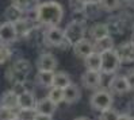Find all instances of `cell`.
<instances>
[{
	"mask_svg": "<svg viewBox=\"0 0 134 120\" xmlns=\"http://www.w3.org/2000/svg\"><path fill=\"white\" fill-rule=\"evenodd\" d=\"M35 15L37 20L42 26L58 27L64 18V8L60 3L50 0V2H43L39 4L35 10Z\"/></svg>",
	"mask_w": 134,
	"mask_h": 120,
	"instance_id": "obj_1",
	"label": "cell"
},
{
	"mask_svg": "<svg viewBox=\"0 0 134 120\" xmlns=\"http://www.w3.org/2000/svg\"><path fill=\"white\" fill-rule=\"evenodd\" d=\"M31 70V63L27 59H18L7 69L5 78L14 85L18 82H26V78Z\"/></svg>",
	"mask_w": 134,
	"mask_h": 120,
	"instance_id": "obj_2",
	"label": "cell"
},
{
	"mask_svg": "<svg viewBox=\"0 0 134 120\" xmlns=\"http://www.w3.org/2000/svg\"><path fill=\"white\" fill-rule=\"evenodd\" d=\"M64 35H65V42L69 46H75L80 41L85 38V27L84 23L81 20H73L70 22L64 30Z\"/></svg>",
	"mask_w": 134,
	"mask_h": 120,
	"instance_id": "obj_3",
	"label": "cell"
},
{
	"mask_svg": "<svg viewBox=\"0 0 134 120\" xmlns=\"http://www.w3.org/2000/svg\"><path fill=\"white\" fill-rule=\"evenodd\" d=\"M113 103H114V97H113L111 92H108L106 89H100V91L93 92L91 99H90L91 107L95 111H99V112L110 109L113 107Z\"/></svg>",
	"mask_w": 134,
	"mask_h": 120,
	"instance_id": "obj_4",
	"label": "cell"
},
{
	"mask_svg": "<svg viewBox=\"0 0 134 120\" xmlns=\"http://www.w3.org/2000/svg\"><path fill=\"white\" fill-rule=\"evenodd\" d=\"M102 74H114L121 65V61L118 58L115 50H110L102 53Z\"/></svg>",
	"mask_w": 134,
	"mask_h": 120,
	"instance_id": "obj_5",
	"label": "cell"
},
{
	"mask_svg": "<svg viewBox=\"0 0 134 120\" xmlns=\"http://www.w3.org/2000/svg\"><path fill=\"white\" fill-rule=\"evenodd\" d=\"M43 42L52 47H60L65 43L64 30L60 27H49L43 33Z\"/></svg>",
	"mask_w": 134,
	"mask_h": 120,
	"instance_id": "obj_6",
	"label": "cell"
},
{
	"mask_svg": "<svg viewBox=\"0 0 134 120\" xmlns=\"http://www.w3.org/2000/svg\"><path fill=\"white\" fill-rule=\"evenodd\" d=\"M18 33H16V26L14 23L4 22L0 25V45H8L16 41Z\"/></svg>",
	"mask_w": 134,
	"mask_h": 120,
	"instance_id": "obj_7",
	"label": "cell"
},
{
	"mask_svg": "<svg viewBox=\"0 0 134 120\" xmlns=\"http://www.w3.org/2000/svg\"><path fill=\"white\" fill-rule=\"evenodd\" d=\"M37 69L38 71H54L58 66V61L50 53H43L37 58Z\"/></svg>",
	"mask_w": 134,
	"mask_h": 120,
	"instance_id": "obj_8",
	"label": "cell"
},
{
	"mask_svg": "<svg viewBox=\"0 0 134 120\" xmlns=\"http://www.w3.org/2000/svg\"><path fill=\"white\" fill-rule=\"evenodd\" d=\"M102 81H103V74L100 71L87 70L81 76V82L87 89H98V88L102 86Z\"/></svg>",
	"mask_w": 134,
	"mask_h": 120,
	"instance_id": "obj_9",
	"label": "cell"
},
{
	"mask_svg": "<svg viewBox=\"0 0 134 120\" xmlns=\"http://www.w3.org/2000/svg\"><path fill=\"white\" fill-rule=\"evenodd\" d=\"M115 53L121 62H134V43L133 42H125L119 45Z\"/></svg>",
	"mask_w": 134,
	"mask_h": 120,
	"instance_id": "obj_10",
	"label": "cell"
},
{
	"mask_svg": "<svg viewBox=\"0 0 134 120\" xmlns=\"http://www.w3.org/2000/svg\"><path fill=\"white\" fill-rule=\"evenodd\" d=\"M35 105H37L35 96L30 91L18 96V108H19V111H35Z\"/></svg>",
	"mask_w": 134,
	"mask_h": 120,
	"instance_id": "obj_11",
	"label": "cell"
},
{
	"mask_svg": "<svg viewBox=\"0 0 134 120\" xmlns=\"http://www.w3.org/2000/svg\"><path fill=\"white\" fill-rule=\"evenodd\" d=\"M88 35L93 42H96L99 39H103L108 35H111V33H110L108 25H106V23H95V25L90 27Z\"/></svg>",
	"mask_w": 134,
	"mask_h": 120,
	"instance_id": "obj_12",
	"label": "cell"
},
{
	"mask_svg": "<svg viewBox=\"0 0 134 120\" xmlns=\"http://www.w3.org/2000/svg\"><path fill=\"white\" fill-rule=\"evenodd\" d=\"M108 85H110V91L116 93V94H125V93H127L130 91L127 80H126L125 76H115V77H113Z\"/></svg>",
	"mask_w": 134,
	"mask_h": 120,
	"instance_id": "obj_13",
	"label": "cell"
},
{
	"mask_svg": "<svg viewBox=\"0 0 134 120\" xmlns=\"http://www.w3.org/2000/svg\"><path fill=\"white\" fill-rule=\"evenodd\" d=\"M73 51L77 55L79 58H87L90 54L93 53V43L90 41V39L84 38L83 41H80L79 43H76L73 46Z\"/></svg>",
	"mask_w": 134,
	"mask_h": 120,
	"instance_id": "obj_14",
	"label": "cell"
},
{
	"mask_svg": "<svg viewBox=\"0 0 134 120\" xmlns=\"http://www.w3.org/2000/svg\"><path fill=\"white\" fill-rule=\"evenodd\" d=\"M0 107L8 108V109H16L18 108V94L12 89L7 91L0 97Z\"/></svg>",
	"mask_w": 134,
	"mask_h": 120,
	"instance_id": "obj_15",
	"label": "cell"
},
{
	"mask_svg": "<svg viewBox=\"0 0 134 120\" xmlns=\"http://www.w3.org/2000/svg\"><path fill=\"white\" fill-rule=\"evenodd\" d=\"M57 105L54 103H52L48 97L45 99H41L37 101V105H35V112L37 113H41V115H48V116H52L56 111Z\"/></svg>",
	"mask_w": 134,
	"mask_h": 120,
	"instance_id": "obj_16",
	"label": "cell"
},
{
	"mask_svg": "<svg viewBox=\"0 0 134 120\" xmlns=\"http://www.w3.org/2000/svg\"><path fill=\"white\" fill-rule=\"evenodd\" d=\"M81 97V92L80 88L75 84H69L65 89H64V101L66 104H73L76 101H79Z\"/></svg>",
	"mask_w": 134,
	"mask_h": 120,
	"instance_id": "obj_17",
	"label": "cell"
},
{
	"mask_svg": "<svg viewBox=\"0 0 134 120\" xmlns=\"http://www.w3.org/2000/svg\"><path fill=\"white\" fill-rule=\"evenodd\" d=\"M84 65L87 70H90V71H100L102 70V55L96 51H93L87 58H84Z\"/></svg>",
	"mask_w": 134,
	"mask_h": 120,
	"instance_id": "obj_18",
	"label": "cell"
},
{
	"mask_svg": "<svg viewBox=\"0 0 134 120\" xmlns=\"http://www.w3.org/2000/svg\"><path fill=\"white\" fill-rule=\"evenodd\" d=\"M92 43H93V51H96L99 54L114 50V39L111 35H108L103 39H99L96 42H92Z\"/></svg>",
	"mask_w": 134,
	"mask_h": 120,
	"instance_id": "obj_19",
	"label": "cell"
},
{
	"mask_svg": "<svg viewBox=\"0 0 134 120\" xmlns=\"http://www.w3.org/2000/svg\"><path fill=\"white\" fill-rule=\"evenodd\" d=\"M11 4H14L15 7L25 14V12H30V11H35L37 7L41 4L39 0H12Z\"/></svg>",
	"mask_w": 134,
	"mask_h": 120,
	"instance_id": "obj_20",
	"label": "cell"
},
{
	"mask_svg": "<svg viewBox=\"0 0 134 120\" xmlns=\"http://www.w3.org/2000/svg\"><path fill=\"white\" fill-rule=\"evenodd\" d=\"M72 84L70 81V77L65 71H57V73L53 74V81H52V86L54 88H60V89H65V88Z\"/></svg>",
	"mask_w": 134,
	"mask_h": 120,
	"instance_id": "obj_21",
	"label": "cell"
},
{
	"mask_svg": "<svg viewBox=\"0 0 134 120\" xmlns=\"http://www.w3.org/2000/svg\"><path fill=\"white\" fill-rule=\"evenodd\" d=\"M22 16H23V12L18 8V7H15L14 4H10L4 11V18L7 19V22L14 23V25H16L18 22H20Z\"/></svg>",
	"mask_w": 134,
	"mask_h": 120,
	"instance_id": "obj_22",
	"label": "cell"
},
{
	"mask_svg": "<svg viewBox=\"0 0 134 120\" xmlns=\"http://www.w3.org/2000/svg\"><path fill=\"white\" fill-rule=\"evenodd\" d=\"M54 71H38L35 76V81L43 88H52Z\"/></svg>",
	"mask_w": 134,
	"mask_h": 120,
	"instance_id": "obj_23",
	"label": "cell"
},
{
	"mask_svg": "<svg viewBox=\"0 0 134 120\" xmlns=\"http://www.w3.org/2000/svg\"><path fill=\"white\" fill-rule=\"evenodd\" d=\"M48 99L57 105V104L62 103L64 101V89H60V88H54L52 86L50 88V91L48 92Z\"/></svg>",
	"mask_w": 134,
	"mask_h": 120,
	"instance_id": "obj_24",
	"label": "cell"
},
{
	"mask_svg": "<svg viewBox=\"0 0 134 120\" xmlns=\"http://www.w3.org/2000/svg\"><path fill=\"white\" fill-rule=\"evenodd\" d=\"M98 3L102 10L108 11V12L115 11L121 7V0H99Z\"/></svg>",
	"mask_w": 134,
	"mask_h": 120,
	"instance_id": "obj_25",
	"label": "cell"
},
{
	"mask_svg": "<svg viewBox=\"0 0 134 120\" xmlns=\"http://www.w3.org/2000/svg\"><path fill=\"white\" fill-rule=\"evenodd\" d=\"M18 117H19V112H16L15 109L0 107V120H18Z\"/></svg>",
	"mask_w": 134,
	"mask_h": 120,
	"instance_id": "obj_26",
	"label": "cell"
},
{
	"mask_svg": "<svg viewBox=\"0 0 134 120\" xmlns=\"http://www.w3.org/2000/svg\"><path fill=\"white\" fill-rule=\"evenodd\" d=\"M118 117H119V113L116 111H114L113 108L100 112L99 115V120H118Z\"/></svg>",
	"mask_w": 134,
	"mask_h": 120,
	"instance_id": "obj_27",
	"label": "cell"
},
{
	"mask_svg": "<svg viewBox=\"0 0 134 120\" xmlns=\"http://www.w3.org/2000/svg\"><path fill=\"white\" fill-rule=\"evenodd\" d=\"M12 57V51L4 45H0V65H3Z\"/></svg>",
	"mask_w": 134,
	"mask_h": 120,
	"instance_id": "obj_28",
	"label": "cell"
},
{
	"mask_svg": "<svg viewBox=\"0 0 134 120\" xmlns=\"http://www.w3.org/2000/svg\"><path fill=\"white\" fill-rule=\"evenodd\" d=\"M35 111H19L18 120H34Z\"/></svg>",
	"mask_w": 134,
	"mask_h": 120,
	"instance_id": "obj_29",
	"label": "cell"
},
{
	"mask_svg": "<svg viewBox=\"0 0 134 120\" xmlns=\"http://www.w3.org/2000/svg\"><path fill=\"white\" fill-rule=\"evenodd\" d=\"M12 91L19 96V94H22V93L27 92L29 89L26 88V84H25V82H18V84H14V85H12Z\"/></svg>",
	"mask_w": 134,
	"mask_h": 120,
	"instance_id": "obj_30",
	"label": "cell"
},
{
	"mask_svg": "<svg viewBox=\"0 0 134 120\" xmlns=\"http://www.w3.org/2000/svg\"><path fill=\"white\" fill-rule=\"evenodd\" d=\"M125 77H126V80H127L129 88H130V89H133V91H134V70H131L130 73H127V74H126Z\"/></svg>",
	"mask_w": 134,
	"mask_h": 120,
	"instance_id": "obj_31",
	"label": "cell"
},
{
	"mask_svg": "<svg viewBox=\"0 0 134 120\" xmlns=\"http://www.w3.org/2000/svg\"><path fill=\"white\" fill-rule=\"evenodd\" d=\"M34 120H53V117H52V116H48V115H41V113H37V112H35Z\"/></svg>",
	"mask_w": 134,
	"mask_h": 120,
	"instance_id": "obj_32",
	"label": "cell"
},
{
	"mask_svg": "<svg viewBox=\"0 0 134 120\" xmlns=\"http://www.w3.org/2000/svg\"><path fill=\"white\" fill-rule=\"evenodd\" d=\"M79 2H81L83 4L88 5V4H95V3H98L99 0H79Z\"/></svg>",
	"mask_w": 134,
	"mask_h": 120,
	"instance_id": "obj_33",
	"label": "cell"
},
{
	"mask_svg": "<svg viewBox=\"0 0 134 120\" xmlns=\"http://www.w3.org/2000/svg\"><path fill=\"white\" fill-rule=\"evenodd\" d=\"M118 120H134V119H133V117H130L129 115H119Z\"/></svg>",
	"mask_w": 134,
	"mask_h": 120,
	"instance_id": "obj_34",
	"label": "cell"
},
{
	"mask_svg": "<svg viewBox=\"0 0 134 120\" xmlns=\"http://www.w3.org/2000/svg\"><path fill=\"white\" fill-rule=\"evenodd\" d=\"M75 120H90L88 117H85V116H80V117H76Z\"/></svg>",
	"mask_w": 134,
	"mask_h": 120,
	"instance_id": "obj_35",
	"label": "cell"
}]
</instances>
